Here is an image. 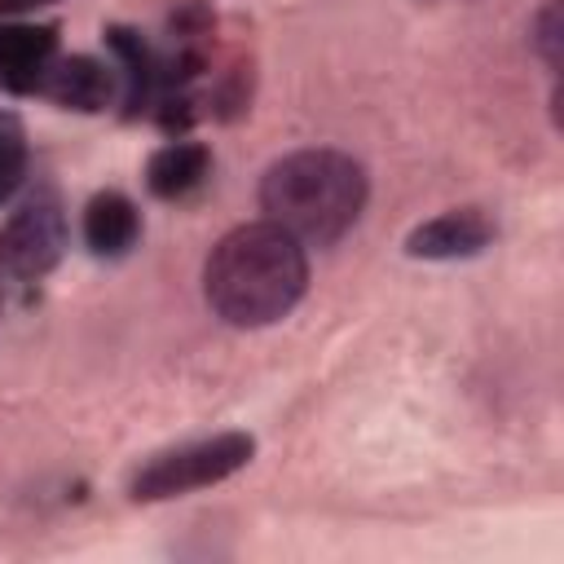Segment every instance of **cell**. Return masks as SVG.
<instances>
[{
  "mask_svg": "<svg viewBox=\"0 0 564 564\" xmlns=\"http://www.w3.org/2000/svg\"><path fill=\"white\" fill-rule=\"evenodd\" d=\"M308 291V251L273 220H247L216 238L203 260L207 308L238 330L282 322Z\"/></svg>",
  "mask_w": 564,
  "mask_h": 564,
  "instance_id": "cell-1",
  "label": "cell"
},
{
  "mask_svg": "<svg viewBox=\"0 0 564 564\" xmlns=\"http://www.w3.org/2000/svg\"><path fill=\"white\" fill-rule=\"evenodd\" d=\"M370 181L366 167L330 145H308L273 159L260 176L264 220L295 234L304 247L339 242L366 212Z\"/></svg>",
  "mask_w": 564,
  "mask_h": 564,
  "instance_id": "cell-2",
  "label": "cell"
},
{
  "mask_svg": "<svg viewBox=\"0 0 564 564\" xmlns=\"http://www.w3.org/2000/svg\"><path fill=\"white\" fill-rule=\"evenodd\" d=\"M256 458V436L251 432H212L198 441L167 445L150 458H141L128 476V498L132 502H167L185 498L198 489H212L242 471Z\"/></svg>",
  "mask_w": 564,
  "mask_h": 564,
  "instance_id": "cell-3",
  "label": "cell"
},
{
  "mask_svg": "<svg viewBox=\"0 0 564 564\" xmlns=\"http://www.w3.org/2000/svg\"><path fill=\"white\" fill-rule=\"evenodd\" d=\"M66 212L53 189H35L26 203H18L0 225V273L18 282L48 278L66 256Z\"/></svg>",
  "mask_w": 564,
  "mask_h": 564,
  "instance_id": "cell-4",
  "label": "cell"
},
{
  "mask_svg": "<svg viewBox=\"0 0 564 564\" xmlns=\"http://www.w3.org/2000/svg\"><path fill=\"white\" fill-rule=\"evenodd\" d=\"M494 238H498V225L485 207H449V212H436L432 220H423L405 234V256L454 264V260L480 256Z\"/></svg>",
  "mask_w": 564,
  "mask_h": 564,
  "instance_id": "cell-5",
  "label": "cell"
},
{
  "mask_svg": "<svg viewBox=\"0 0 564 564\" xmlns=\"http://www.w3.org/2000/svg\"><path fill=\"white\" fill-rule=\"evenodd\" d=\"M119 93V66L101 62L93 53H70L57 57L40 84V97H48L62 110H79V115H97L115 101Z\"/></svg>",
  "mask_w": 564,
  "mask_h": 564,
  "instance_id": "cell-6",
  "label": "cell"
},
{
  "mask_svg": "<svg viewBox=\"0 0 564 564\" xmlns=\"http://www.w3.org/2000/svg\"><path fill=\"white\" fill-rule=\"evenodd\" d=\"M57 62V22H0V88L40 93L48 66Z\"/></svg>",
  "mask_w": 564,
  "mask_h": 564,
  "instance_id": "cell-7",
  "label": "cell"
},
{
  "mask_svg": "<svg viewBox=\"0 0 564 564\" xmlns=\"http://www.w3.org/2000/svg\"><path fill=\"white\" fill-rule=\"evenodd\" d=\"M101 35H106L110 62L119 66V79H123V115L128 119L150 115L159 101V48L137 26H123V22H110Z\"/></svg>",
  "mask_w": 564,
  "mask_h": 564,
  "instance_id": "cell-8",
  "label": "cell"
},
{
  "mask_svg": "<svg viewBox=\"0 0 564 564\" xmlns=\"http://www.w3.org/2000/svg\"><path fill=\"white\" fill-rule=\"evenodd\" d=\"M79 234H84V247L97 256V260H119L137 247L141 238V212L137 203L123 194V189H97L88 203H84V220H79Z\"/></svg>",
  "mask_w": 564,
  "mask_h": 564,
  "instance_id": "cell-9",
  "label": "cell"
},
{
  "mask_svg": "<svg viewBox=\"0 0 564 564\" xmlns=\"http://www.w3.org/2000/svg\"><path fill=\"white\" fill-rule=\"evenodd\" d=\"M212 172V150L203 141L189 137H172L167 145H159L145 159V189L163 203H176L185 194H194Z\"/></svg>",
  "mask_w": 564,
  "mask_h": 564,
  "instance_id": "cell-10",
  "label": "cell"
},
{
  "mask_svg": "<svg viewBox=\"0 0 564 564\" xmlns=\"http://www.w3.org/2000/svg\"><path fill=\"white\" fill-rule=\"evenodd\" d=\"M529 44L542 57V66L551 75H560V62H564V9H560V0H542V9L529 22Z\"/></svg>",
  "mask_w": 564,
  "mask_h": 564,
  "instance_id": "cell-11",
  "label": "cell"
},
{
  "mask_svg": "<svg viewBox=\"0 0 564 564\" xmlns=\"http://www.w3.org/2000/svg\"><path fill=\"white\" fill-rule=\"evenodd\" d=\"M26 132L13 115H0V203L26 181Z\"/></svg>",
  "mask_w": 564,
  "mask_h": 564,
  "instance_id": "cell-12",
  "label": "cell"
},
{
  "mask_svg": "<svg viewBox=\"0 0 564 564\" xmlns=\"http://www.w3.org/2000/svg\"><path fill=\"white\" fill-rule=\"evenodd\" d=\"M40 4H53V0H0V22L26 13V9H40Z\"/></svg>",
  "mask_w": 564,
  "mask_h": 564,
  "instance_id": "cell-13",
  "label": "cell"
},
{
  "mask_svg": "<svg viewBox=\"0 0 564 564\" xmlns=\"http://www.w3.org/2000/svg\"><path fill=\"white\" fill-rule=\"evenodd\" d=\"M0 304H4V295H0Z\"/></svg>",
  "mask_w": 564,
  "mask_h": 564,
  "instance_id": "cell-14",
  "label": "cell"
}]
</instances>
